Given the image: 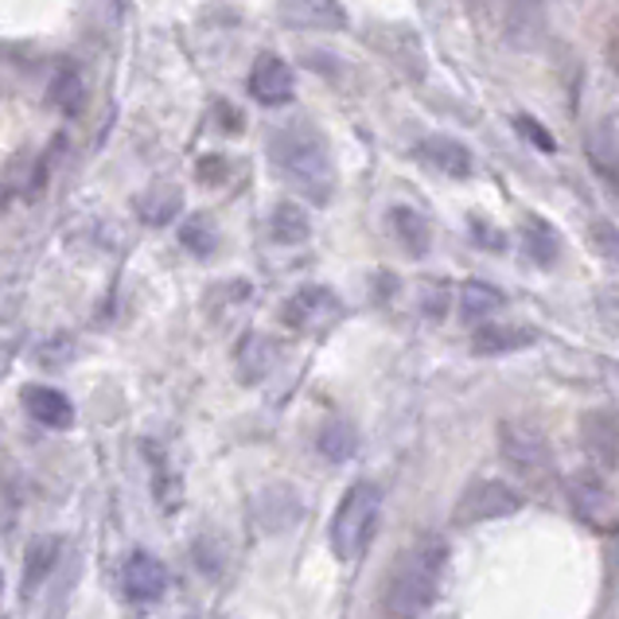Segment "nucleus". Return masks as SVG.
Listing matches in <instances>:
<instances>
[{
    "label": "nucleus",
    "mask_w": 619,
    "mask_h": 619,
    "mask_svg": "<svg viewBox=\"0 0 619 619\" xmlns=\"http://www.w3.org/2000/svg\"><path fill=\"white\" fill-rule=\"evenodd\" d=\"M273 358H277V347H273L265 335H246L239 347V371L242 382H257L273 371Z\"/></svg>",
    "instance_id": "nucleus-21"
},
{
    "label": "nucleus",
    "mask_w": 619,
    "mask_h": 619,
    "mask_svg": "<svg viewBox=\"0 0 619 619\" xmlns=\"http://www.w3.org/2000/svg\"><path fill=\"white\" fill-rule=\"evenodd\" d=\"M59 549H63V546H59V538H51V534H40V538H32V546H28V557H24V592H32L35 585H43V577L55 569Z\"/></svg>",
    "instance_id": "nucleus-19"
},
{
    "label": "nucleus",
    "mask_w": 619,
    "mask_h": 619,
    "mask_svg": "<svg viewBox=\"0 0 619 619\" xmlns=\"http://www.w3.org/2000/svg\"><path fill=\"white\" fill-rule=\"evenodd\" d=\"M522 246L534 265H554L557 257H561V234H557L546 219L526 215L522 219Z\"/></svg>",
    "instance_id": "nucleus-16"
},
{
    "label": "nucleus",
    "mask_w": 619,
    "mask_h": 619,
    "mask_svg": "<svg viewBox=\"0 0 619 619\" xmlns=\"http://www.w3.org/2000/svg\"><path fill=\"white\" fill-rule=\"evenodd\" d=\"M24 409L48 429H71L74 425V405L55 386H24Z\"/></svg>",
    "instance_id": "nucleus-13"
},
{
    "label": "nucleus",
    "mask_w": 619,
    "mask_h": 619,
    "mask_svg": "<svg viewBox=\"0 0 619 619\" xmlns=\"http://www.w3.org/2000/svg\"><path fill=\"white\" fill-rule=\"evenodd\" d=\"M51 98H55V105L63 113H82V105H87V90H82V79L74 71H63L55 79V87H51Z\"/></svg>",
    "instance_id": "nucleus-25"
},
{
    "label": "nucleus",
    "mask_w": 619,
    "mask_h": 619,
    "mask_svg": "<svg viewBox=\"0 0 619 619\" xmlns=\"http://www.w3.org/2000/svg\"><path fill=\"white\" fill-rule=\"evenodd\" d=\"M121 585H125V596L136 603H152L168 592V569L164 561H156L152 554H133L121 569Z\"/></svg>",
    "instance_id": "nucleus-10"
},
{
    "label": "nucleus",
    "mask_w": 619,
    "mask_h": 619,
    "mask_svg": "<svg viewBox=\"0 0 619 619\" xmlns=\"http://www.w3.org/2000/svg\"><path fill=\"white\" fill-rule=\"evenodd\" d=\"M499 453H503V460L510 464V471L522 476L526 484H534V487H546L549 479L557 476L549 437L530 422H503L499 425Z\"/></svg>",
    "instance_id": "nucleus-4"
},
{
    "label": "nucleus",
    "mask_w": 619,
    "mask_h": 619,
    "mask_svg": "<svg viewBox=\"0 0 619 619\" xmlns=\"http://www.w3.org/2000/svg\"><path fill=\"white\" fill-rule=\"evenodd\" d=\"M499 308H507V296L499 293V288H491V285H484V281H468L464 285V293H460V316L468 319H487V316H495Z\"/></svg>",
    "instance_id": "nucleus-22"
},
{
    "label": "nucleus",
    "mask_w": 619,
    "mask_h": 619,
    "mask_svg": "<svg viewBox=\"0 0 619 619\" xmlns=\"http://www.w3.org/2000/svg\"><path fill=\"white\" fill-rule=\"evenodd\" d=\"M270 164L285 183H293L301 195H308L312 203H327L335 187V164L327 141L319 129H312L308 121H288V125L273 129L270 136Z\"/></svg>",
    "instance_id": "nucleus-1"
},
{
    "label": "nucleus",
    "mask_w": 619,
    "mask_h": 619,
    "mask_svg": "<svg viewBox=\"0 0 619 619\" xmlns=\"http://www.w3.org/2000/svg\"><path fill=\"white\" fill-rule=\"evenodd\" d=\"M515 125H518V133H522L530 144H538L541 152H557V141L546 133V129H541V121H534V118H530V113H518Z\"/></svg>",
    "instance_id": "nucleus-26"
},
{
    "label": "nucleus",
    "mask_w": 619,
    "mask_h": 619,
    "mask_svg": "<svg viewBox=\"0 0 619 619\" xmlns=\"http://www.w3.org/2000/svg\"><path fill=\"white\" fill-rule=\"evenodd\" d=\"M588 160H592V168L603 175L608 183H616V172H619V141H616V118H603L592 125V133H588Z\"/></svg>",
    "instance_id": "nucleus-15"
},
{
    "label": "nucleus",
    "mask_w": 619,
    "mask_h": 619,
    "mask_svg": "<svg viewBox=\"0 0 619 619\" xmlns=\"http://www.w3.org/2000/svg\"><path fill=\"white\" fill-rule=\"evenodd\" d=\"M339 319V301H335L332 288L324 285H304L281 304V324L293 327V332H324Z\"/></svg>",
    "instance_id": "nucleus-7"
},
{
    "label": "nucleus",
    "mask_w": 619,
    "mask_h": 619,
    "mask_svg": "<svg viewBox=\"0 0 619 619\" xmlns=\"http://www.w3.org/2000/svg\"><path fill=\"white\" fill-rule=\"evenodd\" d=\"M316 448H319V453H324L332 464H347L351 456L358 453V433L351 429L347 422H332V425H324V429H319Z\"/></svg>",
    "instance_id": "nucleus-23"
},
{
    "label": "nucleus",
    "mask_w": 619,
    "mask_h": 619,
    "mask_svg": "<svg viewBox=\"0 0 619 619\" xmlns=\"http://www.w3.org/2000/svg\"><path fill=\"white\" fill-rule=\"evenodd\" d=\"M522 510V495L515 487H507L503 479H479L471 484L468 491L460 495L453 510V522L456 526H479V522H491V518H507Z\"/></svg>",
    "instance_id": "nucleus-6"
},
{
    "label": "nucleus",
    "mask_w": 619,
    "mask_h": 619,
    "mask_svg": "<svg viewBox=\"0 0 619 619\" xmlns=\"http://www.w3.org/2000/svg\"><path fill=\"white\" fill-rule=\"evenodd\" d=\"M296 90L293 67L285 63L281 55L265 51V55L254 59V71H250V94L257 98L262 105H285Z\"/></svg>",
    "instance_id": "nucleus-9"
},
{
    "label": "nucleus",
    "mask_w": 619,
    "mask_h": 619,
    "mask_svg": "<svg viewBox=\"0 0 619 619\" xmlns=\"http://www.w3.org/2000/svg\"><path fill=\"white\" fill-rule=\"evenodd\" d=\"M580 440H585L588 460H596L603 471H611L619 464V425L616 409H588L580 422ZM592 464V468H596Z\"/></svg>",
    "instance_id": "nucleus-8"
},
{
    "label": "nucleus",
    "mask_w": 619,
    "mask_h": 619,
    "mask_svg": "<svg viewBox=\"0 0 619 619\" xmlns=\"http://www.w3.org/2000/svg\"><path fill=\"white\" fill-rule=\"evenodd\" d=\"M417 152H422L425 164L437 168L440 175H453V180H468L471 168H476L468 144L456 141V136H425V141L417 144Z\"/></svg>",
    "instance_id": "nucleus-11"
},
{
    "label": "nucleus",
    "mask_w": 619,
    "mask_h": 619,
    "mask_svg": "<svg viewBox=\"0 0 619 619\" xmlns=\"http://www.w3.org/2000/svg\"><path fill=\"white\" fill-rule=\"evenodd\" d=\"M448 565V541L429 534L397 557L386 588V611L394 619H417L433 603Z\"/></svg>",
    "instance_id": "nucleus-2"
},
{
    "label": "nucleus",
    "mask_w": 619,
    "mask_h": 619,
    "mask_svg": "<svg viewBox=\"0 0 619 619\" xmlns=\"http://www.w3.org/2000/svg\"><path fill=\"white\" fill-rule=\"evenodd\" d=\"M226 175V160L223 156H206V160H199V180L206 183V187H215L219 180Z\"/></svg>",
    "instance_id": "nucleus-27"
},
{
    "label": "nucleus",
    "mask_w": 619,
    "mask_h": 619,
    "mask_svg": "<svg viewBox=\"0 0 619 619\" xmlns=\"http://www.w3.org/2000/svg\"><path fill=\"white\" fill-rule=\"evenodd\" d=\"M0 588H4V580H0Z\"/></svg>",
    "instance_id": "nucleus-28"
},
{
    "label": "nucleus",
    "mask_w": 619,
    "mask_h": 619,
    "mask_svg": "<svg viewBox=\"0 0 619 619\" xmlns=\"http://www.w3.org/2000/svg\"><path fill=\"white\" fill-rule=\"evenodd\" d=\"M270 234L273 242H281V246H301V242H308L312 234V219L308 211H304L301 203H277L270 215Z\"/></svg>",
    "instance_id": "nucleus-17"
},
{
    "label": "nucleus",
    "mask_w": 619,
    "mask_h": 619,
    "mask_svg": "<svg viewBox=\"0 0 619 619\" xmlns=\"http://www.w3.org/2000/svg\"><path fill=\"white\" fill-rule=\"evenodd\" d=\"M389 231H394L397 246H402L409 257L429 254L433 231H429V219H425L422 211H413V206H394V211H389Z\"/></svg>",
    "instance_id": "nucleus-14"
},
{
    "label": "nucleus",
    "mask_w": 619,
    "mask_h": 619,
    "mask_svg": "<svg viewBox=\"0 0 619 619\" xmlns=\"http://www.w3.org/2000/svg\"><path fill=\"white\" fill-rule=\"evenodd\" d=\"M538 335L530 327H479L471 335V355H510V351H522Z\"/></svg>",
    "instance_id": "nucleus-18"
},
{
    "label": "nucleus",
    "mask_w": 619,
    "mask_h": 619,
    "mask_svg": "<svg viewBox=\"0 0 619 619\" xmlns=\"http://www.w3.org/2000/svg\"><path fill=\"white\" fill-rule=\"evenodd\" d=\"M281 20L304 32H335L347 24V12L332 0H296V4H281Z\"/></svg>",
    "instance_id": "nucleus-12"
},
{
    "label": "nucleus",
    "mask_w": 619,
    "mask_h": 619,
    "mask_svg": "<svg viewBox=\"0 0 619 619\" xmlns=\"http://www.w3.org/2000/svg\"><path fill=\"white\" fill-rule=\"evenodd\" d=\"M565 499H569L572 515L580 522H588L592 530L611 534L619 526V503H616V487L603 476L600 468H577L565 479Z\"/></svg>",
    "instance_id": "nucleus-5"
},
{
    "label": "nucleus",
    "mask_w": 619,
    "mask_h": 619,
    "mask_svg": "<svg viewBox=\"0 0 619 619\" xmlns=\"http://www.w3.org/2000/svg\"><path fill=\"white\" fill-rule=\"evenodd\" d=\"M382 518V491L374 484H355L347 495H343L339 510L332 518V549L343 561H355V557L366 554L374 530H378Z\"/></svg>",
    "instance_id": "nucleus-3"
},
{
    "label": "nucleus",
    "mask_w": 619,
    "mask_h": 619,
    "mask_svg": "<svg viewBox=\"0 0 619 619\" xmlns=\"http://www.w3.org/2000/svg\"><path fill=\"white\" fill-rule=\"evenodd\" d=\"M180 242L187 246V254H195V257H211L219 250V226H215V219L211 215H191L187 223L180 226Z\"/></svg>",
    "instance_id": "nucleus-24"
},
{
    "label": "nucleus",
    "mask_w": 619,
    "mask_h": 619,
    "mask_svg": "<svg viewBox=\"0 0 619 619\" xmlns=\"http://www.w3.org/2000/svg\"><path fill=\"white\" fill-rule=\"evenodd\" d=\"M180 206H183V195H180V187H172V183H160V187L144 191V195L136 199V211H141V219L149 226H160L172 215H180Z\"/></svg>",
    "instance_id": "nucleus-20"
}]
</instances>
